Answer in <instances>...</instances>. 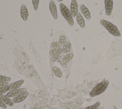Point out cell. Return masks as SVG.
<instances>
[{"mask_svg":"<svg viewBox=\"0 0 122 109\" xmlns=\"http://www.w3.org/2000/svg\"><path fill=\"white\" fill-rule=\"evenodd\" d=\"M62 45L58 41H53L51 44L50 49H58L59 48H62Z\"/></svg>","mask_w":122,"mask_h":109,"instance_id":"18","label":"cell"},{"mask_svg":"<svg viewBox=\"0 0 122 109\" xmlns=\"http://www.w3.org/2000/svg\"><path fill=\"white\" fill-rule=\"evenodd\" d=\"M24 82V80L23 79H20L15 82L12 83L10 86H9L8 92L12 90L19 88Z\"/></svg>","mask_w":122,"mask_h":109,"instance_id":"10","label":"cell"},{"mask_svg":"<svg viewBox=\"0 0 122 109\" xmlns=\"http://www.w3.org/2000/svg\"><path fill=\"white\" fill-rule=\"evenodd\" d=\"M112 0H104L105 13L107 16H110L112 14L113 9Z\"/></svg>","mask_w":122,"mask_h":109,"instance_id":"4","label":"cell"},{"mask_svg":"<svg viewBox=\"0 0 122 109\" xmlns=\"http://www.w3.org/2000/svg\"><path fill=\"white\" fill-rule=\"evenodd\" d=\"M62 48L64 53H68L71 51V44L69 38L67 39L65 43L63 45Z\"/></svg>","mask_w":122,"mask_h":109,"instance_id":"15","label":"cell"},{"mask_svg":"<svg viewBox=\"0 0 122 109\" xmlns=\"http://www.w3.org/2000/svg\"><path fill=\"white\" fill-rule=\"evenodd\" d=\"M20 16L24 21H26L29 17V12L25 4H22L20 10Z\"/></svg>","mask_w":122,"mask_h":109,"instance_id":"9","label":"cell"},{"mask_svg":"<svg viewBox=\"0 0 122 109\" xmlns=\"http://www.w3.org/2000/svg\"><path fill=\"white\" fill-rule=\"evenodd\" d=\"M0 100L5 104L8 105L10 107H12L14 106V103L8 97L6 96L5 95H0Z\"/></svg>","mask_w":122,"mask_h":109,"instance_id":"13","label":"cell"},{"mask_svg":"<svg viewBox=\"0 0 122 109\" xmlns=\"http://www.w3.org/2000/svg\"><path fill=\"white\" fill-rule=\"evenodd\" d=\"M100 23L105 28V29L108 31V32L110 34L116 37L121 36V34L119 30H118L117 27L112 22H110L106 20L102 19L100 21Z\"/></svg>","mask_w":122,"mask_h":109,"instance_id":"1","label":"cell"},{"mask_svg":"<svg viewBox=\"0 0 122 109\" xmlns=\"http://www.w3.org/2000/svg\"><path fill=\"white\" fill-rule=\"evenodd\" d=\"M80 9L81 10V11L82 13L84 16V17L87 20H90L91 17L90 12L89 9L83 4L81 5Z\"/></svg>","mask_w":122,"mask_h":109,"instance_id":"12","label":"cell"},{"mask_svg":"<svg viewBox=\"0 0 122 109\" xmlns=\"http://www.w3.org/2000/svg\"><path fill=\"white\" fill-rule=\"evenodd\" d=\"M11 80V77L2 76L0 75V81L1 82H8Z\"/></svg>","mask_w":122,"mask_h":109,"instance_id":"21","label":"cell"},{"mask_svg":"<svg viewBox=\"0 0 122 109\" xmlns=\"http://www.w3.org/2000/svg\"><path fill=\"white\" fill-rule=\"evenodd\" d=\"M26 91H27V89L25 88H17L8 92L7 94H6L5 96L8 98H13L17 96L22 92Z\"/></svg>","mask_w":122,"mask_h":109,"instance_id":"5","label":"cell"},{"mask_svg":"<svg viewBox=\"0 0 122 109\" xmlns=\"http://www.w3.org/2000/svg\"><path fill=\"white\" fill-rule=\"evenodd\" d=\"M60 11L61 15L65 19V20L67 21L68 23L71 26L74 25V22L73 20V18L71 15L70 11L69 9L62 3H60L59 4Z\"/></svg>","mask_w":122,"mask_h":109,"instance_id":"3","label":"cell"},{"mask_svg":"<svg viewBox=\"0 0 122 109\" xmlns=\"http://www.w3.org/2000/svg\"><path fill=\"white\" fill-rule=\"evenodd\" d=\"M73 57V54L72 53H69L67 54L66 55H65L63 56L61 61V63L62 65L63 66L66 67L67 65V64L69 63L71 61V60L72 59Z\"/></svg>","mask_w":122,"mask_h":109,"instance_id":"11","label":"cell"},{"mask_svg":"<svg viewBox=\"0 0 122 109\" xmlns=\"http://www.w3.org/2000/svg\"><path fill=\"white\" fill-rule=\"evenodd\" d=\"M109 84L108 80L103 81L97 84L90 92V96L93 97L103 93L107 88Z\"/></svg>","mask_w":122,"mask_h":109,"instance_id":"2","label":"cell"},{"mask_svg":"<svg viewBox=\"0 0 122 109\" xmlns=\"http://www.w3.org/2000/svg\"><path fill=\"white\" fill-rule=\"evenodd\" d=\"M76 21L79 26L82 28H84L85 26L84 20L80 12H78L76 14Z\"/></svg>","mask_w":122,"mask_h":109,"instance_id":"14","label":"cell"},{"mask_svg":"<svg viewBox=\"0 0 122 109\" xmlns=\"http://www.w3.org/2000/svg\"><path fill=\"white\" fill-rule=\"evenodd\" d=\"M68 39V38L66 35V34L61 33H60V35H59L58 41L63 46V45L65 43V42H66V41Z\"/></svg>","mask_w":122,"mask_h":109,"instance_id":"17","label":"cell"},{"mask_svg":"<svg viewBox=\"0 0 122 109\" xmlns=\"http://www.w3.org/2000/svg\"><path fill=\"white\" fill-rule=\"evenodd\" d=\"M8 88H9V86L0 88V95H3L5 93L8 92Z\"/></svg>","mask_w":122,"mask_h":109,"instance_id":"22","label":"cell"},{"mask_svg":"<svg viewBox=\"0 0 122 109\" xmlns=\"http://www.w3.org/2000/svg\"><path fill=\"white\" fill-rule=\"evenodd\" d=\"M52 70L54 74L57 77H61L62 76V72L61 69L56 66H53L52 67Z\"/></svg>","mask_w":122,"mask_h":109,"instance_id":"16","label":"cell"},{"mask_svg":"<svg viewBox=\"0 0 122 109\" xmlns=\"http://www.w3.org/2000/svg\"><path fill=\"white\" fill-rule=\"evenodd\" d=\"M29 93L28 92H24L21 93V94L17 95V96L13 98L12 99V102L14 103H20L23 101L24 100L26 99L27 97L28 96Z\"/></svg>","mask_w":122,"mask_h":109,"instance_id":"8","label":"cell"},{"mask_svg":"<svg viewBox=\"0 0 122 109\" xmlns=\"http://www.w3.org/2000/svg\"><path fill=\"white\" fill-rule=\"evenodd\" d=\"M101 104V103L100 101H97L92 105L90 106L87 108H86L84 109H97L98 107L100 106Z\"/></svg>","mask_w":122,"mask_h":109,"instance_id":"19","label":"cell"},{"mask_svg":"<svg viewBox=\"0 0 122 109\" xmlns=\"http://www.w3.org/2000/svg\"><path fill=\"white\" fill-rule=\"evenodd\" d=\"M9 86V84L7 82H1L0 81V88Z\"/></svg>","mask_w":122,"mask_h":109,"instance_id":"23","label":"cell"},{"mask_svg":"<svg viewBox=\"0 0 122 109\" xmlns=\"http://www.w3.org/2000/svg\"><path fill=\"white\" fill-rule=\"evenodd\" d=\"M39 1H40V0H32L33 9L35 11H36L38 9Z\"/></svg>","mask_w":122,"mask_h":109,"instance_id":"20","label":"cell"},{"mask_svg":"<svg viewBox=\"0 0 122 109\" xmlns=\"http://www.w3.org/2000/svg\"><path fill=\"white\" fill-rule=\"evenodd\" d=\"M62 0H57V1L59 2H60L62 1Z\"/></svg>","mask_w":122,"mask_h":109,"instance_id":"25","label":"cell"},{"mask_svg":"<svg viewBox=\"0 0 122 109\" xmlns=\"http://www.w3.org/2000/svg\"><path fill=\"white\" fill-rule=\"evenodd\" d=\"M0 107L3 109H6L7 108V105L4 104L0 100Z\"/></svg>","mask_w":122,"mask_h":109,"instance_id":"24","label":"cell"},{"mask_svg":"<svg viewBox=\"0 0 122 109\" xmlns=\"http://www.w3.org/2000/svg\"><path fill=\"white\" fill-rule=\"evenodd\" d=\"M70 12L72 18L76 16L77 13L78 12V4L76 0H71L70 5Z\"/></svg>","mask_w":122,"mask_h":109,"instance_id":"6","label":"cell"},{"mask_svg":"<svg viewBox=\"0 0 122 109\" xmlns=\"http://www.w3.org/2000/svg\"><path fill=\"white\" fill-rule=\"evenodd\" d=\"M99 109V108H98V109Z\"/></svg>","mask_w":122,"mask_h":109,"instance_id":"26","label":"cell"},{"mask_svg":"<svg viewBox=\"0 0 122 109\" xmlns=\"http://www.w3.org/2000/svg\"><path fill=\"white\" fill-rule=\"evenodd\" d=\"M49 9L51 15L55 20H57L58 18L57 7L54 1L51 0L49 3Z\"/></svg>","mask_w":122,"mask_h":109,"instance_id":"7","label":"cell"}]
</instances>
